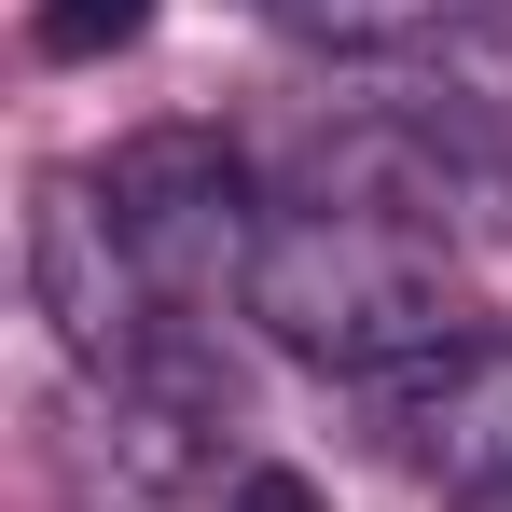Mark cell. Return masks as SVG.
<instances>
[{
  "label": "cell",
  "instance_id": "cell-5",
  "mask_svg": "<svg viewBox=\"0 0 512 512\" xmlns=\"http://www.w3.org/2000/svg\"><path fill=\"white\" fill-rule=\"evenodd\" d=\"M291 42H319V56H429V42H457V28H485L499 0H263Z\"/></svg>",
  "mask_w": 512,
  "mask_h": 512
},
{
  "label": "cell",
  "instance_id": "cell-3",
  "mask_svg": "<svg viewBox=\"0 0 512 512\" xmlns=\"http://www.w3.org/2000/svg\"><path fill=\"white\" fill-rule=\"evenodd\" d=\"M28 291H42V319L70 333V360H84L97 388L111 374H139L167 333V305H153V277L125 263V236H111V208H97V180H42V208H28Z\"/></svg>",
  "mask_w": 512,
  "mask_h": 512
},
{
  "label": "cell",
  "instance_id": "cell-7",
  "mask_svg": "<svg viewBox=\"0 0 512 512\" xmlns=\"http://www.w3.org/2000/svg\"><path fill=\"white\" fill-rule=\"evenodd\" d=\"M222 512H333V499H319L305 471H277V457H250V471L222 485Z\"/></svg>",
  "mask_w": 512,
  "mask_h": 512
},
{
  "label": "cell",
  "instance_id": "cell-6",
  "mask_svg": "<svg viewBox=\"0 0 512 512\" xmlns=\"http://www.w3.org/2000/svg\"><path fill=\"white\" fill-rule=\"evenodd\" d=\"M28 42H42L56 70H97V56H139V42H153V0H42V14H28Z\"/></svg>",
  "mask_w": 512,
  "mask_h": 512
},
{
  "label": "cell",
  "instance_id": "cell-1",
  "mask_svg": "<svg viewBox=\"0 0 512 512\" xmlns=\"http://www.w3.org/2000/svg\"><path fill=\"white\" fill-rule=\"evenodd\" d=\"M250 305L291 360H319L346 388H388L443 346H471V291L457 263L429 250V222H388V208H277L263 222V263H250Z\"/></svg>",
  "mask_w": 512,
  "mask_h": 512
},
{
  "label": "cell",
  "instance_id": "cell-4",
  "mask_svg": "<svg viewBox=\"0 0 512 512\" xmlns=\"http://www.w3.org/2000/svg\"><path fill=\"white\" fill-rule=\"evenodd\" d=\"M374 416H388V443L402 457H443L457 485H499L512 471V346H443V360H416V374H388L374 388Z\"/></svg>",
  "mask_w": 512,
  "mask_h": 512
},
{
  "label": "cell",
  "instance_id": "cell-2",
  "mask_svg": "<svg viewBox=\"0 0 512 512\" xmlns=\"http://www.w3.org/2000/svg\"><path fill=\"white\" fill-rule=\"evenodd\" d=\"M97 180V208H111V236H125V263L153 277V305H208V291H250V263H263V208L250 194V153L222 139V125H139Z\"/></svg>",
  "mask_w": 512,
  "mask_h": 512
}]
</instances>
